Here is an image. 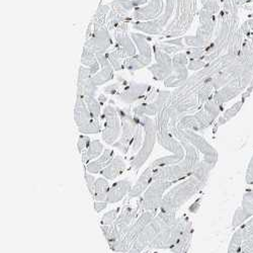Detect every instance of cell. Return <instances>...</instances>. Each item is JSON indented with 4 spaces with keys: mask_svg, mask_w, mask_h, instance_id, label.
I'll use <instances>...</instances> for the list:
<instances>
[{
    "mask_svg": "<svg viewBox=\"0 0 253 253\" xmlns=\"http://www.w3.org/2000/svg\"><path fill=\"white\" fill-rule=\"evenodd\" d=\"M207 180L202 179L195 173L186 177L180 182L175 183L170 187L161 202L160 211L164 212H176V211L187 203L194 196H196L201 189L207 184Z\"/></svg>",
    "mask_w": 253,
    "mask_h": 253,
    "instance_id": "obj_1",
    "label": "cell"
},
{
    "mask_svg": "<svg viewBox=\"0 0 253 253\" xmlns=\"http://www.w3.org/2000/svg\"><path fill=\"white\" fill-rule=\"evenodd\" d=\"M222 105L217 103L215 100L211 101L206 104V107L203 111L199 112L195 116H188L184 117L179 125V129L185 130H202L207 128L211 124H212L218 115L221 112Z\"/></svg>",
    "mask_w": 253,
    "mask_h": 253,
    "instance_id": "obj_2",
    "label": "cell"
},
{
    "mask_svg": "<svg viewBox=\"0 0 253 253\" xmlns=\"http://www.w3.org/2000/svg\"><path fill=\"white\" fill-rule=\"evenodd\" d=\"M176 181H166V180H153L150 186L147 188L143 197L140 200L143 211H151L157 212L161 207V202L166 192L172 187Z\"/></svg>",
    "mask_w": 253,
    "mask_h": 253,
    "instance_id": "obj_3",
    "label": "cell"
},
{
    "mask_svg": "<svg viewBox=\"0 0 253 253\" xmlns=\"http://www.w3.org/2000/svg\"><path fill=\"white\" fill-rule=\"evenodd\" d=\"M253 253V217L235 229L227 253Z\"/></svg>",
    "mask_w": 253,
    "mask_h": 253,
    "instance_id": "obj_4",
    "label": "cell"
},
{
    "mask_svg": "<svg viewBox=\"0 0 253 253\" xmlns=\"http://www.w3.org/2000/svg\"><path fill=\"white\" fill-rule=\"evenodd\" d=\"M176 132V136H178V138L184 139L188 143H191L195 148H197L204 155V160L216 165L218 161V153L204 138L197 135L192 130L178 129Z\"/></svg>",
    "mask_w": 253,
    "mask_h": 253,
    "instance_id": "obj_5",
    "label": "cell"
},
{
    "mask_svg": "<svg viewBox=\"0 0 253 253\" xmlns=\"http://www.w3.org/2000/svg\"><path fill=\"white\" fill-rule=\"evenodd\" d=\"M144 126L146 131V137L145 142L140 149L139 153L136 155V157L131 162V169L137 171L144 165V163L149 158L155 142V126L154 123L148 119L145 118L144 120Z\"/></svg>",
    "mask_w": 253,
    "mask_h": 253,
    "instance_id": "obj_6",
    "label": "cell"
},
{
    "mask_svg": "<svg viewBox=\"0 0 253 253\" xmlns=\"http://www.w3.org/2000/svg\"><path fill=\"white\" fill-rule=\"evenodd\" d=\"M253 217V189L247 188L240 207L235 211L232 218V228L237 229Z\"/></svg>",
    "mask_w": 253,
    "mask_h": 253,
    "instance_id": "obj_7",
    "label": "cell"
},
{
    "mask_svg": "<svg viewBox=\"0 0 253 253\" xmlns=\"http://www.w3.org/2000/svg\"><path fill=\"white\" fill-rule=\"evenodd\" d=\"M103 116L105 119V123L102 138L105 141V143L112 145L118 139L121 131L120 121L116 111L112 107H108L104 110Z\"/></svg>",
    "mask_w": 253,
    "mask_h": 253,
    "instance_id": "obj_8",
    "label": "cell"
},
{
    "mask_svg": "<svg viewBox=\"0 0 253 253\" xmlns=\"http://www.w3.org/2000/svg\"><path fill=\"white\" fill-rule=\"evenodd\" d=\"M157 215L156 212H151V211H144L141 216L137 219V221L131 226L126 234L124 236L125 241L128 243L131 247L133 246L135 240L139 236V234L144 230V228L148 225Z\"/></svg>",
    "mask_w": 253,
    "mask_h": 253,
    "instance_id": "obj_9",
    "label": "cell"
},
{
    "mask_svg": "<svg viewBox=\"0 0 253 253\" xmlns=\"http://www.w3.org/2000/svg\"><path fill=\"white\" fill-rule=\"evenodd\" d=\"M154 179V167L151 165L147 167L145 171L141 174L137 182L132 186L131 191L128 195L129 200L137 199L144 195V193L147 191V188L150 186V184L153 182Z\"/></svg>",
    "mask_w": 253,
    "mask_h": 253,
    "instance_id": "obj_10",
    "label": "cell"
},
{
    "mask_svg": "<svg viewBox=\"0 0 253 253\" xmlns=\"http://www.w3.org/2000/svg\"><path fill=\"white\" fill-rule=\"evenodd\" d=\"M132 183L128 179H123L115 182L111 187L107 197V202L109 204H117L121 202L126 196H128L131 188Z\"/></svg>",
    "mask_w": 253,
    "mask_h": 253,
    "instance_id": "obj_11",
    "label": "cell"
},
{
    "mask_svg": "<svg viewBox=\"0 0 253 253\" xmlns=\"http://www.w3.org/2000/svg\"><path fill=\"white\" fill-rule=\"evenodd\" d=\"M126 162L121 156H115L111 163L100 172L108 180H115L121 176L126 170Z\"/></svg>",
    "mask_w": 253,
    "mask_h": 253,
    "instance_id": "obj_12",
    "label": "cell"
},
{
    "mask_svg": "<svg viewBox=\"0 0 253 253\" xmlns=\"http://www.w3.org/2000/svg\"><path fill=\"white\" fill-rule=\"evenodd\" d=\"M115 158V153L111 149L104 150L103 153L95 160L89 162L86 165V171L95 174V173H100L105 167H107L111 161Z\"/></svg>",
    "mask_w": 253,
    "mask_h": 253,
    "instance_id": "obj_13",
    "label": "cell"
},
{
    "mask_svg": "<svg viewBox=\"0 0 253 253\" xmlns=\"http://www.w3.org/2000/svg\"><path fill=\"white\" fill-rule=\"evenodd\" d=\"M193 234H194V228L193 223L189 224L183 233L180 235L176 243L173 245V247L170 249L172 253H188L189 248H191L192 240H193Z\"/></svg>",
    "mask_w": 253,
    "mask_h": 253,
    "instance_id": "obj_14",
    "label": "cell"
},
{
    "mask_svg": "<svg viewBox=\"0 0 253 253\" xmlns=\"http://www.w3.org/2000/svg\"><path fill=\"white\" fill-rule=\"evenodd\" d=\"M102 153H103V145L99 141L94 140L90 143L88 149L82 154V162L85 165H87L89 162L97 159Z\"/></svg>",
    "mask_w": 253,
    "mask_h": 253,
    "instance_id": "obj_15",
    "label": "cell"
},
{
    "mask_svg": "<svg viewBox=\"0 0 253 253\" xmlns=\"http://www.w3.org/2000/svg\"><path fill=\"white\" fill-rule=\"evenodd\" d=\"M110 184L108 179L105 177H99L96 178L95 185H94V191H93V199L95 201L99 202H107V197L110 191Z\"/></svg>",
    "mask_w": 253,
    "mask_h": 253,
    "instance_id": "obj_16",
    "label": "cell"
},
{
    "mask_svg": "<svg viewBox=\"0 0 253 253\" xmlns=\"http://www.w3.org/2000/svg\"><path fill=\"white\" fill-rule=\"evenodd\" d=\"M244 101H245V97H242L241 100H239L238 102H236L234 105H232V107H231L229 110H227V111L223 114V116L219 118V120H218V122H217V125H216V126H215V129H217V128H219L220 126L226 124V123H227L228 121H230L232 118H234V117L238 114V112L241 110Z\"/></svg>",
    "mask_w": 253,
    "mask_h": 253,
    "instance_id": "obj_17",
    "label": "cell"
},
{
    "mask_svg": "<svg viewBox=\"0 0 253 253\" xmlns=\"http://www.w3.org/2000/svg\"><path fill=\"white\" fill-rule=\"evenodd\" d=\"M183 158H184V156L179 155V154H173V155H170V156H164L162 158L156 159L151 164V166H153L154 168H161V167H165V166L174 165V164H177L178 162H180Z\"/></svg>",
    "mask_w": 253,
    "mask_h": 253,
    "instance_id": "obj_18",
    "label": "cell"
},
{
    "mask_svg": "<svg viewBox=\"0 0 253 253\" xmlns=\"http://www.w3.org/2000/svg\"><path fill=\"white\" fill-rule=\"evenodd\" d=\"M121 210L122 209L119 207V208L109 211L108 213H105L101 218V225L102 226H113L121 213Z\"/></svg>",
    "mask_w": 253,
    "mask_h": 253,
    "instance_id": "obj_19",
    "label": "cell"
},
{
    "mask_svg": "<svg viewBox=\"0 0 253 253\" xmlns=\"http://www.w3.org/2000/svg\"><path fill=\"white\" fill-rule=\"evenodd\" d=\"M99 130H100V126L96 119H93L89 124L82 126V128H79L80 132L86 133V134H95V133H98Z\"/></svg>",
    "mask_w": 253,
    "mask_h": 253,
    "instance_id": "obj_20",
    "label": "cell"
},
{
    "mask_svg": "<svg viewBox=\"0 0 253 253\" xmlns=\"http://www.w3.org/2000/svg\"><path fill=\"white\" fill-rule=\"evenodd\" d=\"M84 178H85V182H86L88 191H89L90 195L92 196L93 191H94V185H95L96 178L94 177V175L92 173H90L88 171H85V173H84Z\"/></svg>",
    "mask_w": 253,
    "mask_h": 253,
    "instance_id": "obj_21",
    "label": "cell"
},
{
    "mask_svg": "<svg viewBox=\"0 0 253 253\" xmlns=\"http://www.w3.org/2000/svg\"><path fill=\"white\" fill-rule=\"evenodd\" d=\"M90 143L91 142L89 141V138H87L85 136H81L79 138V141H78V150H79V152L81 154H83L84 152H85L88 149Z\"/></svg>",
    "mask_w": 253,
    "mask_h": 253,
    "instance_id": "obj_22",
    "label": "cell"
},
{
    "mask_svg": "<svg viewBox=\"0 0 253 253\" xmlns=\"http://www.w3.org/2000/svg\"><path fill=\"white\" fill-rule=\"evenodd\" d=\"M245 181L248 185L253 184V155L248 163L247 169H246V174H245Z\"/></svg>",
    "mask_w": 253,
    "mask_h": 253,
    "instance_id": "obj_23",
    "label": "cell"
},
{
    "mask_svg": "<svg viewBox=\"0 0 253 253\" xmlns=\"http://www.w3.org/2000/svg\"><path fill=\"white\" fill-rule=\"evenodd\" d=\"M109 203L108 202H99V201H95L94 202V210L96 211V213H101L103 210L107 209Z\"/></svg>",
    "mask_w": 253,
    "mask_h": 253,
    "instance_id": "obj_24",
    "label": "cell"
},
{
    "mask_svg": "<svg viewBox=\"0 0 253 253\" xmlns=\"http://www.w3.org/2000/svg\"><path fill=\"white\" fill-rule=\"evenodd\" d=\"M154 253H159V252H154Z\"/></svg>",
    "mask_w": 253,
    "mask_h": 253,
    "instance_id": "obj_25",
    "label": "cell"
},
{
    "mask_svg": "<svg viewBox=\"0 0 253 253\" xmlns=\"http://www.w3.org/2000/svg\"><path fill=\"white\" fill-rule=\"evenodd\" d=\"M239 253H241V252H239Z\"/></svg>",
    "mask_w": 253,
    "mask_h": 253,
    "instance_id": "obj_26",
    "label": "cell"
}]
</instances>
